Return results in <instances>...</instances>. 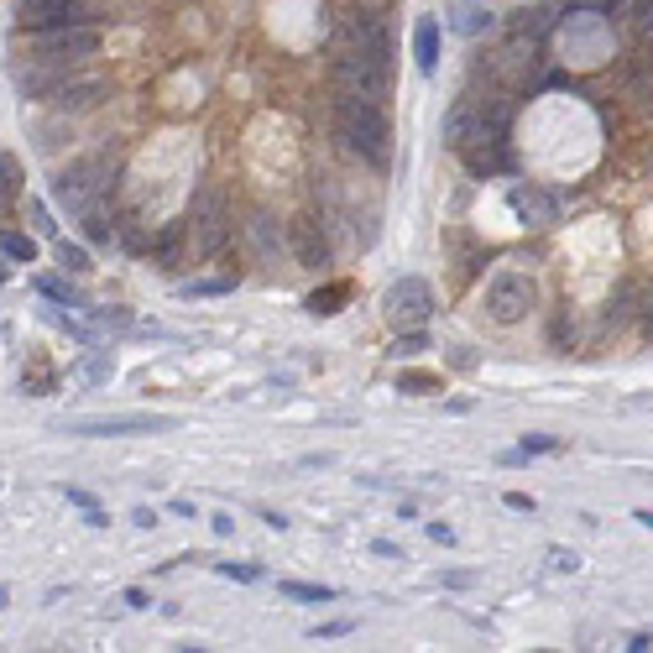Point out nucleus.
I'll return each mask as SVG.
<instances>
[{
	"label": "nucleus",
	"instance_id": "nucleus-1",
	"mask_svg": "<svg viewBox=\"0 0 653 653\" xmlns=\"http://www.w3.org/2000/svg\"><path fill=\"white\" fill-rule=\"evenodd\" d=\"M335 136L345 147H351L356 157H366V162H387V142H392V131H387V115H382V105L377 100H361V95H340L335 100Z\"/></svg>",
	"mask_w": 653,
	"mask_h": 653
},
{
	"label": "nucleus",
	"instance_id": "nucleus-2",
	"mask_svg": "<svg viewBox=\"0 0 653 653\" xmlns=\"http://www.w3.org/2000/svg\"><path fill=\"white\" fill-rule=\"evenodd\" d=\"M335 84H340V95L387 100L392 63H387V58H371V53H361V48H345V53L335 58Z\"/></svg>",
	"mask_w": 653,
	"mask_h": 653
},
{
	"label": "nucleus",
	"instance_id": "nucleus-3",
	"mask_svg": "<svg viewBox=\"0 0 653 653\" xmlns=\"http://www.w3.org/2000/svg\"><path fill=\"white\" fill-rule=\"evenodd\" d=\"M225 241H230L225 199H220V189H199L189 204V246H194V256H215Z\"/></svg>",
	"mask_w": 653,
	"mask_h": 653
},
{
	"label": "nucleus",
	"instance_id": "nucleus-4",
	"mask_svg": "<svg viewBox=\"0 0 653 653\" xmlns=\"http://www.w3.org/2000/svg\"><path fill=\"white\" fill-rule=\"evenodd\" d=\"M533 303H539V283H533L528 272H497L492 288H486V314H492L497 324L528 319Z\"/></svg>",
	"mask_w": 653,
	"mask_h": 653
},
{
	"label": "nucleus",
	"instance_id": "nucleus-5",
	"mask_svg": "<svg viewBox=\"0 0 653 653\" xmlns=\"http://www.w3.org/2000/svg\"><path fill=\"white\" fill-rule=\"evenodd\" d=\"M32 58H58V63H84L100 53V32L95 27H58V32H32L27 37Z\"/></svg>",
	"mask_w": 653,
	"mask_h": 653
},
{
	"label": "nucleus",
	"instance_id": "nucleus-6",
	"mask_svg": "<svg viewBox=\"0 0 653 653\" xmlns=\"http://www.w3.org/2000/svg\"><path fill=\"white\" fill-rule=\"evenodd\" d=\"M382 314L398 324V330H413V324H424V319L434 314V288L424 283V277H403V283L387 288Z\"/></svg>",
	"mask_w": 653,
	"mask_h": 653
},
{
	"label": "nucleus",
	"instance_id": "nucleus-7",
	"mask_svg": "<svg viewBox=\"0 0 653 653\" xmlns=\"http://www.w3.org/2000/svg\"><path fill=\"white\" fill-rule=\"evenodd\" d=\"M53 189H58V199H63L68 209H79V215H84V209H89V204H95V199L110 189V168H105L100 157L74 162V168H68V173H58V183H53Z\"/></svg>",
	"mask_w": 653,
	"mask_h": 653
},
{
	"label": "nucleus",
	"instance_id": "nucleus-8",
	"mask_svg": "<svg viewBox=\"0 0 653 653\" xmlns=\"http://www.w3.org/2000/svg\"><path fill=\"white\" fill-rule=\"evenodd\" d=\"M168 429V418H152V413H110V418H74L68 434H84V439H115V434H157Z\"/></svg>",
	"mask_w": 653,
	"mask_h": 653
},
{
	"label": "nucleus",
	"instance_id": "nucleus-9",
	"mask_svg": "<svg viewBox=\"0 0 653 653\" xmlns=\"http://www.w3.org/2000/svg\"><path fill=\"white\" fill-rule=\"evenodd\" d=\"M502 136L507 131H497V126H476L471 136H465V147H460V157H465V168L471 173H502L507 168V147H502Z\"/></svg>",
	"mask_w": 653,
	"mask_h": 653
},
{
	"label": "nucleus",
	"instance_id": "nucleus-10",
	"mask_svg": "<svg viewBox=\"0 0 653 653\" xmlns=\"http://www.w3.org/2000/svg\"><path fill=\"white\" fill-rule=\"evenodd\" d=\"M58 27H84L79 0H48V6L21 11V32H58Z\"/></svg>",
	"mask_w": 653,
	"mask_h": 653
},
{
	"label": "nucleus",
	"instance_id": "nucleus-11",
	"mask_svg": "<svg viewBox=\"0 0 653 653\" xmlns=\"http://www.w3.org/2000/svg\"><path fill=\"white\" fill-rule=\"evenodd\" d=\"M351 48L392 63V32H387V21H382L377 11H356V16H351Z\"/></svg>",
	"mask_w": 653,
	"mask_h": 653
},
{
	"label": "nucleus",
	"instance_id": "nucleus-12",
	"mask_svg": "<svg viewBox=\"0 0 653 653\" xmlns=\"http://www.w3.org/2000/svg\"><path fill=\"white\" fill-rule=\"evenodd\" d=\"M293 256L303 267H330V241H324V230H319V220H293Z\"/></svg>",
	"mask_w": 653,
	"mask_h": 653
},
{
	"label": "nucleus",
	"instance_id": "nucleus-13",
	"mask_svg": "<svg viewBox=\"0 0 653 653\" xmlns=\"http://www.w3.org/2000/svg\"><path fill=\"white\" fill-rule=\"evenodd\" d=\"M512 209H518V220L523 225H533V230H544V225H554V199L544 194V189H512Z\"/></svg>",
	"mask_w": 653,
	"mask_h": 653
},
{
	"label": "nucleus",
	"instance_id": "nucleus-14",
	"mask_svg": "<svg viewBox=\"0 0 653 653\" xmlns=\"http://www.w3.org/2000/svg\"><path fill=\"white\" fill-rule=\"evenodd\" d=\"M100 95H105V79H79V84L63 79L53 95H48V105H53V110H89Z\"/></svg>",
	"mask_w": 653,
	"mask_h": 653
},
{
	"label": "nucleus",
	"instance_id": "nucleus-15",
	"mask_svg": "<svg viewBox=\"0 0 653 653\" xmlns=\"http://www.w3.org/2000/svg\"><path fill=\"white\" fill-rule=\"evenodd\" d=\"M481 126V110H476V100H455V110L445 115V142L460 152L465 147V136H471Z\"/></svg>",
	"mask_w": 653,
	"mask_h": 653
},
{
	"label": "nucleus",
	"instance_id": "nucleus-16",
	"mask_svg": "<svg viewBox=\"0 0 653 653\" xmlns=\"http://www.w3.org/2000/svg\"><path fill=\"white\" fill-rule=\"evenodd\" d=\"M413 53H418V68H424V74H434V68H439V21L434 16H418Z\"/></svg>",
	"mask_w": 653,
	"mask_h": 653
},
{
	"label": "nucleus",
	"instance_id": "nucleus-17",
	"mask_svg": "<svg viewBox=\"0 0 653 653\" xmlns=\"http://www.w3.org/2000/svg\"><path fill=\"white\" fill-rule=\"evenodd\" d=\"M183 246H189V225H168L157 236V267H178Z\"/></svg>",
	"mask_w": 653,
	"mask_h": 653
},
{
	"label": "nucleus",
	"instance_id": "nucleus-18",
	"mask_svg": "<svg viewBox=\"0 0 653 653\" xmlns=\"http://www.w3.org/2000/svg\"><path fill=\"white\" fill-rule=\"evenodd\" d=\"M0 251H6L11 262H32V256H37V241L21 236V230H0Z\"/></svg>",
	"mask_w": 653,
	"mask_h": 653
},
{
	"label": "nucleus",
	"instance_id": "nucleus-19",
	"mask_svg": "<svg viewBox=\"0 0 653 653\" xmlns=\"http://www.w3.org/2000/svg\"><path fill=\"white\" fill-rule=\"evenodd\" d=\"M277 596H288V601H330L335 591L330 586H303V580H277Z\"/></svg>",
	"mask_w": 653,
	"mask_h": 653
},
{
	"label": "nucleus",
	"instance_id": "nucleus-20",
	"mask_svg": "<svg viewBox=\"0 0 653 653\" xmlns=\"http://www.w3.org/2000/svg\"><path fill=\"white\" fill-rule=\"evenodd\" d=\"M53 251H58V267H68V272H89V251H84V246H74V241H58Z\"/></svg>",
	"mask_w": 653,
	"mask_h": 653
},
{
	"label": "nucleus",
	"instance_id": "nucleus-21",
	"mask_svg": "<svg viewBox=\"0 0 653 653\" xmlns=\"http://www.w3.org/2000/svg\"><path fill=\"white\" fill-rule=\"evenodd\" d=\"M236 283H230V277H204V283H189L183 288V298H215V293H230Z\"/></svg>",
	"mask_w": 653,
	"mask_h": 653
},
{
	"label": "nucleus",
	"instance_id": "nucleus-22",
	"mask_svg": "<svg viewBox=\"0 0 653 653\" xmlns=\"http://www.w3.org/2000/svg\"><path fill=\"white\" fill-rule=\"evenodd\" d=\"M37 293H48V298H58V303H79V293L68 288V283H58V277H37Z\"/></svg>",
	"mask_w": 653,
	"mask_h": 653
},
{
	"label": "nucleus",
	"instance_id": "nucleus-23",
	"mask_svg": "<svg viewBox=\"0 0 653 653\" xmlns=\"http://www.w3.org/2000/svg\"><path fill=\"white\" fill-rule=\"evenodd\" d=\"M84 230H89V241H110L115 236V225L105 215H95V209H84Z\"/></svg>",
	"mask_w": 653,
	"mask_h": 653
},
{
	"label": "nucleus",
	"instance_id": "nucleus-24",
	"mask_svg": "<svg viewBox=\"0 0 653 653\" xmlns=\"http://www.w3.org/2000/svg\"><path fill=\"white\" fill-rule=\"evenodd\" d=\"M345 298V288H324V293H314L309 298V314H335V303Z\"/></svg>",
	"mask_w": 653,
	"mask_h": 653
},
{
	"label": "nucleus",
	"instance_id": "nucleus-25",
	"mask_svg": "<svg viewBox=\"0 0 653 653\" xmlns=\"http://www.w3.org/2000/svg\"><path fill=\"white\" fill-rule=\"evenodd\" d=\"M633 27L643 37H653V0H633Z\"/></svg>",
	"mask_w": 653,
	"mask_h": 653
},
{
	"label": "nucleus",
	"instance_id": "nucleus-26",
	"mask_svg": "<svg viewBox=\"0 0 653 653\" xmlns=\"http://www.w3.org/2000/svg\"><path fill=\"white\" fill-rule=\"evenodd\" d=\"M398 387H403V392H434L439 382H434V377H424V371H408V377H403Z\"/></svg>",
	"mask_w": 653,
	"mask_h": 653
},
{
	"label": "nucleus",
	"instance_id": "nucleus-27",
	"mask_svg": "<svg viewBox=\"0 0 653 653\" xmlns=\"http://www.w3.org/2000/svg\"><path fill=\"white\" fill-rule=\"evenodd\" d=\"M418 351H424V335H418V330H408V335L398 340V356H418Z\"/></svg>",
	"mask_w": 653,
	"mask_h": 653
},
{
	"label": "nucleus",
	"instance_id": "nucleus-28",
	"mask_svg": "<svg viewBox=\"0 0 653 653\" xmlns=\"http://www.w3.org/2000/svg\"><path fill=\"white\" fill-rule=\"evenodd\" d=\"M502 502H507L512 512H533V497H528V492H507Z\"/></svg>",
	"mask_w": 653,
	"mask_h": 653
},
{
	"label": "nucleus",
	"instance_id": "nucleus-29",
	"mask_svg": "<svg viewBox=\"0 0 653 653\" xmlns=\"http://www.w3.org/2000/svg\"><path fill=\"white\" fill-rule=\"evenodd\" d=\"M105 377H110V361L95 356V361H89V382H105Z\"/></svg>",
	"mask_w": 653,
	"mask_h": 653
},
{
	"label": "nucleus",
	"instance_id": "nucleus-30",
	"mask_svg": "<svg viewBox=\"0 0 653 653\" xmlns=\"http://www.w3.org/2000/svg\"><path fill=\"white\" fill-rule=\"evenodd\" d=\"M63 497H68V502H79V507H100L95 497H89V492H84V486H68V492H63Z\"/></svg>",
	"mask_w": 653,
	"mask_h": 653
},
{
	"label": "nucleus",
	"instance_id": "nucleus-31",
	"mask_svg": "<svg viewBox=\"0 0 653 653\" xmlns=\"http://www.w3.org/2000/svg\"><path fill=\"white\" fill-rule=\"evenodd\" d=\"M220 575H230V580H256L251 565H220Z\"/></svg>",
	"mask_w": 653,
	"mask_h": 653
},
{
	"label": "nucleus",
	"instance_id": "nucleus-32",
	"mask_svg": "<svg viewBox=\"0 0 653 653\" xmlns=\"http://www.w3.org/2000/svg\"><path fill=\"white\" fill-rule=\"evenodd\" d=\"M32 220H37L42 236H53V220H48V209H42V204H32Z\"/></svg>",
	"mask_w": 653,
	"mask_h": 653
},
{
	"label": "nucleus",
	"instance_id": "nucleus-33",
	"mask_svg": "<svg viewBox=\"0 0 653 653\" xmlns=\"http://www.w3.org/2000/svg\"><path fill=\"white\" fill-rule=\"evenodd\" d=\"M131 523H136V528H152V523H157V512H152V507H136V512H131Z\"/></svg>",
	"mask_w": 653,
	"mask_h": 653
},
{
	"label": "nucleus",
	"instance_id": "nucleus-34",
	"mask_svg": "<svg viewBox=\"0 0 653 653\" xmlns=\"http://www.w3.org/2000/svg\"><path fill=\"white\" fill-rule=\"evenodd\" d=\"M351 627H356V622H324L319 633H324V638H340V633H351Z\"/></svg>",
	"mask_w": 653,
	"mask_h": 653
},
{
	"label": "nucleus",
	"instance_id": "nucleus-35",
	"mask_svg": "<svg viewBox=\"0 0 653 653\" xmlns=\"http://www.w3.org/2000/svg\"><path fill=\"white\" fill-rule=\"evenodd\" d=\"M429 539H434V544H450V539H455V533H450L445 523H429Z\"/></svg>",
	"mask_w": 653,
	"mask_h": 653
},
{
	"label": "nucleus",
	"instance_id": "nucleus-36",
	"mask_svg": "<svg viewBox=\"0 0 653 653\" xmlns=\"http://www.w3.org/2000/svg\"><path fill=\"white\" fill-rule=\"evenodd\" d=\"M84 523H89V528H105L110 518H105V512H100V507H84Z\"/></svg>",
	"mask_w": 653,
	"mask_h": 653
},
{
	"label": "nucleus",
	"instance_id": "nucleus-37",
	"mask_svg": "<svg viewBox=\"0 0 653 653\" xmlns=\"http://www.w3.org/2000/svg\"><path fill=\"white\" fill-rule=\"evenodd\" d=\"M549 559H554V570H575V554H565V549H554Z\"/></svg>",
	"mask_w": 653,
	"mask_h": 653
},
{
	"label": "nucleus",
	"instance_id": "nucleus-38",
	"mask_svg": "<svg viewBox=\"0 0 653 653\" xmlns=\"http://www.w3.org/2000/svg\"><path fill=\"white\" fill-rule=\"evenodd\" d=\"M643 335H653V298L643 303Z\"/></svg>",
	"mask_w": 653,
	"mask_h": 653
},
{
	"label": "nucleus",
	"instance_id": "nucleus-39",
	"mask_svg": "<svg viewBox=\"0 0 653 653\" xmlns=\"http://www.w3.org/2000/svg\"><path fill=\"white\" fill-rule=\"evenodd\" d=\"M638 523H643V528H653V512H638Z\"/></svg>",
	"mask_w": 653,
	"mask_h": 653
},
{
	"label": "nucleus",
	"instance_id": "nucleus-40",
	"mask_svg": "<svg viewBox=\"0 0 653 653\" xmlns=\"http://www.w3.org/2000/svg\"><path fill=\"white\" fill-rule=\"evenodd\" d=\"M27 6H48V0H21V11H27Z\"/></svg>",
	"mask_w": 653,
	"mask_h": 653
},
{
	"label": "nucleus",
	"instance_id": "nucleus-41",
	"mask_svg": "<svg viewBox=\"0 0 653 653\" xmlns=\"http://www.w3.org/2000/svg\"><path fill=\"white\" fill-rule=\"evenodd\" d=\"M6 596H11V591H6V586H0V606H6Z\"/></svg>",
	"mask_w": 653,
	"mask_h": 653
},
{
	"label": "nucleus",
	"instance_id": "nucleus-42",
	"mask_svg": "<svg viewBox=\"0 0 653 653\" xmlns=\"http://www.w3.org/2000/svg\"><path fill=\"white\" fill-rule=\"evenodd\" d=\"M596 6H617V0H596Z\"/></svg>",
	"mask_w": 653,
	"mask_h": 653
},
{
	"label": "nucleus",
	"instance_id": "nucleus-43",
	"mask_svg": "<svg viewBox=\"0 0 653 653\" xmlns=\"http://www.w3.org/2000/svg\"><path fill=\"white\" fill-rule=\"evenodd\" d=\"M0 283H6V262H0Z\"/></svg>",
	"mask_w": 653,
	"mask_h": 653
},
{
	"label": "nucleus",
	"instance_id": "nucleus-44",
	"mask_svg": "<svg viewBox=\"0 0 653 653\" xmlns=\"http://www.w3.org/2000/svg\"><path fill=\"white\" fill-rule=\"evenodd\" d=\"M648 105H653V84H648Z\"/></svg>",
	"mask_w": 653,
	"mask_h": 653
}]
</instances>
